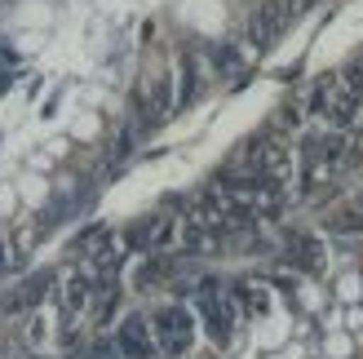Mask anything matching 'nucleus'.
Instances as JSON below:
<instances>
[{"mask_svg": "<svg viewBox=\"0 0 363 359\" xmlns=\"http://www.w3.org/2000/svg\"><path fill=\"white\" fill-rule=\"evenodd\" d=\"M195 311L199 319H204V328L217 346H226L230 337H235V324H240V306L230 302V293H222V284L217 280H204L199 284V293H195Z\"/></svg>", "mask_w": 363, "mask_h": 359, "instance_id": "f257e3e1", "label": "nucleus"}, {"mask_svg": "<svg viewBox=\"0 0 363 359\" xmlns=\"http://www.w3.org/2000/svg\"><path fill=\"white\" fill-rule=\"evenodd\" d=\"M151 337H155V350L164 355H186L195 342V315L186 306H160L151 319Z\"/></svg>", "mask_w": 363, "mask_h": 359, "instance_id": "f03ea898", "label": "nucleus"}, {"mask_svg": "<svg viewBox=\"0 0 363 359\" xmlns=\"http://www.w3.org/2000/svg\"><path fill=\"white\" fill-rule=\"evenodd\" d=\"M293 13H297L293 0H262V5L252 9V18H248V40L257 45V49L275 45V40H279V31L293 23Z\"/></svg>", "mask_w": 363, "mask_h": 359, "instance_id": "7ed1b4c3", "label": "nucleus"}, {"mask_svg": "<svg viewBox=\"0 0 363 359\" xmlns=\"http://www.w3.org/2000/svg\"><path fill=\"white\" fill-rule=\"evenodd\" d=\"M116 350H120V359H155V337H151L147 319H142V315H124L120 333H116Z\"/></svg>", "mask_w": 363, "mask_h": 359, "instance_id": "20e7f679", "label": "nucleus"}, {"mask_svg": "<svg viewBox=\"0 0 363 359\" xmlns=\"http://www.w3.org/2000/svg\"><path fill=\"white\" fill-rule=\"evenodd\" d=\"M138 111H147L142 116V129H151V124H160L169 111H173V76H155L147 89L138 94Z\"/></svg>", "mask_w": 363, "mask_h": 359, "instance_id": "39448f33", "label": "nucleus"}, {"mask_svg": "<svg viewBox=\"0 0 363 359\" xmlns=\"http://www.w3.org/2000/svg\"><path fill=\"white\" fill-rule=\"evenodd\" d=\"M288 262L301 266V271H319L323 266V244L315 236H293L288 240Z\"/></svg>", "mask_w": 363, "mask_h": 359, "instance_id": "423d86ee", "label": "nucleus"}, {"mask_svg": "<svg viewBox=\"0 0 363 359\" xmlns=\"http://www.w3.org/2000/svg\"><path fill=\"white\" fill-rule=\"evenodd\" d=\"M182 76H186V84H182V98H177V102L186 106V102H191V98L199 94V62L191 58V53H186V58H182Z\"/></svg>", "mask_w": 363, "mask_h": 359, "instance_id": "0eeeda50", "label": "nucleus"}, {"mask_svg": "<svg viewBox=\"0 0 363 359\" xmlns=\"http://www.w3.org/2000/svg\"><path fill=\"white\" fill-rule=\"evenodd\" d=\"M333 231H363V200L350 204L346 213H337V218H333Z\"/></svg>", "mask_w": 363, "mask_h": 359, "instance_id": "6e6552de", "label": "nucleus"}, {"mask_svg": "<svg viewBox=\"0 0 363 359\" xmlns=\"http://www.w3.org/2000/svg\"><path fill=\"white\" fill-rule=\"evenodd\" d=\"M84 359H120V350H116V342H98L84 350Z\"/></svg>", "mask_w": 363, "mask_h": 359, "instance_id": "1a4fd4ad", "label": "nucleus"}, {"mask_svg": "<svg viewBox=\"0 0 363 359\" xmlns=\"http://www.w3.org/2000/svg\"><path fill=\"white\" fill-rule=\"evenodd\" d=\"M293 5H297V13H301V9H311V5H315V0H293Z\"/></svg>", "mask_w": 363, "mask_h": 359, "instance_id": "9d476101", "label": "nucleus"}]
</instances>
